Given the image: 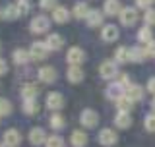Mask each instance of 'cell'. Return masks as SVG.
I'll use <instances>...</instances> for the list:
<instances>
[{
    "label": "cell",
    "mask_w": 155,
    "mask_h": 147,
    "mask_svg": "<svg viewBox=\"0 0 155 147\" xmlns=\"http://www.w3.org/2000/svg\"><path fill=\"white\" fill-rule=\"evenodd\" d=\"M45 105H47L51 110L56 112V110H60L62 106H64V97H62V93H58V91H51V93H47Z\"/></svg>",
    "instance_id": "cell-7"
},
{
    "label": "cell",
    "mask_w": 155,
    "mask_h": 147,
    "mask_svg": "<svg viewBox=\"0 0 155 147\" xmlns=\"http://www.w3.org/2000/svg\"><path fill=\"white\" fill-rule=\"evenodd\" d=\"M48 124H51V128H52V130H56V132H58V130L64 128L66 122H64V118H62V116L58 114V112H54V114H52L51 118H48Z\"/></svg>",
    "instance_id": "cell-31"
},
{
    "label": "cell",
    "mask_w": 155,
    "mask_h": 147,
    "mask_svg": "<svg viewBox=\"0 0 155 147\" xmlns=\"http://www.w3.org/2000/svg\"><path fill=\"white\" fill-rule=\"evenodd\" d=\"M145 89L155 95V77H149V80H147V87H145Z\"/></svg>",
    "instance_id": "cell-41"
},
{
    "label": "cell",
    "mask_w": 155,
    "mask_h": 147,
    "mask_svg": "<svg viewBox=\"0 0 155 147\" xmlns=\"http://www.w3.org/2000/svg\"><path fill=\"white\" fill-rule=\"evenodd\" d=\"M122 95H126V87L120 81H113L107 87V97H109L110 101H118Z\"/></svg>",
    "instance_id": "cell-12"
},
{
    "label": "cell",
    "mask_w": 155,
    "mask_h": 147,
    "mask_svg": "<svg viewBox=\"0 0 155 147\" xmlns=\"http://www.w3.org/2000/svg\"><path fill=\"white\" fill-rule=\"evenodd\" d=\"M2 143L6 145V147H18L19 143H21V134H19L18 130H6L4 132V136H2Z\"/></svg>",
    "instance_id": "cell-11"
},
{
    "label": "cell",
    "mask_w": 155,
    "mask_h": 147,
    "mask_svg": "<svg viewBox=\"0 0 155 147\" xmlns=\"http://www.w3.org/2000/svg\"><path fill=\"white\" fill-rule=\"evenodd\" d=\"M118 18H120V23H122V25L130 27V25H134V23L138 21V12H136V8H132V6H124L120 10Z\"/></svg>",
    "instance_id": "cell-6"
},
{
    "label": "cell",
    "mask_w": 155,
    "mask_h": 147,
    "mask_svg": "<svg viewBox=\"0 0 155 147\" xmlns=\"http://www.w3.org/2000/svg\"><path fill=\"white\" fill-rule=\"evenodd\" d=\"M66 77L70 83H81L85 77L84 70H81L80 66H68V72H66Z\"/></svg>",
    "instance_id": "cell-16"
},
{
    "label": "cell",
    "mask_w": 155,
    "mask_h": 147,
    "mask_svg": "<svg viewBox=\"0 0 155 147\" xmlns=\"http://www.w3.org/2000/svg\"><path fill=\"white\" fill-rule=\"evenodd\" d=\"M39 81H43V83H54L56 81V70L52 66H43V68H39Z\"/></svg>",
    "instance_id": "cell-13"
},
{
    "label": "cell",
    "mask_w": 155,
    "mask_h": 147,
    "mask_svg": "<svg viewBox=\"0 0 155 147\" xmlns=\"http://www.w3.org/2000/svg\"><path fill=\"white\" fill-rule=\"evenodd\" d=\"M45 45L48 51H60L62 47H64V39H62L58 33H51L47 39H45Z\"/></svg>",
    "instance_id": "cell-17"
},
{
    "label": "cell",
    "mask_w": 155,
    "mask_h": 147,
    "mask_svg": "<svg viewBox=\"0 0 155 147\" xmlns=\"http://www.w3.org/2000/svg\"><path fill=\"white\" fill-rule=\"evenodd\" d=\"M47 132L41 128V126H35V128H31L29 130V134H27V139H29V143L31 145H43V143H47Z\"/></svg>",
    "instance_id": "cell-9"
},
{
    "label": "cell",
    "mask_w": 155,
    "mask_h": 147,
    "mask_svg": "<svg viewBox=\"0 0 155 147\" xmlns=\"http://www.w3.org/2000/svg\"><path fill=\"white\" fill-rule=\"evenodd\" d=\"M72 14H74L76 19H85L87 14H89V6H87L85 2H78L74 6V10H72Z\"/></svg>",
    "instance_id": "cell-25"
},
{
    "label": "cell",
    "mask_w": 155,
    "mask_h": 147,
    "mask_svg": "<svg viewBox=\"0 0 155 147\" xmlns=\"http://www.w3.org/2000/svg\"><path fill=\"white\" fill-rule=\"evenodd\" d=\"M21 109H23V112H25L27 116H31V114H37L41 106H39V103L35 99H27V101H23V106H21Z\"/></svg>",
    "instance_id": "cell-28"
},
{
    "label": "cell",
    "mask_w": 155,
    "mask_h": 147,
    "mask_svg": "<svg viewBox=\"0 0 155 147\" xmlns=\"http://www.w3.org/2000/svg\"><path fill=\"white\" fill-rule=\"evenodd\" d=\"M18 6L21 10V14H27L31 10V0H18Z\"/></svg>",
    "instance_id": "cell-38"
},
{
    "label": "cell",
    "mask_w": 155,
    "mask_h": 147,
    "mask_svg": "<svg viewBox=\"0 0 155 147\" xmlns=\"http://www.w3.org/2000/svg\"><path fill=\"white\" fill-rule=\"evenodd\" d=\"M138 41H140V43H143V45H145V43H149V41H153L151 27H149V25H145V27L140 29V31H138Z\"/></svg>",
    "instance_id": "cell-30"
},
{
    "label": "cell",
    "mask_w": 155,
    "mask_h": 147,
    "mask_svg": "<svg viewBox=\"0 0 155 147\" xmlns=\"http://www.w3.org/2000/svg\"><path fill=\"white\" fill-rule=\"evenodd\" d=\"M29 29H31V33H35V35H43V33H47L48 29H51V19L47 16H43V14H39V16H35L31 19Z\"/></svg>",
    "instance_id": "cell-1"
},
{
    "label": "cell",
    "mask_w": 155,
    "mask_h": 147,
    "mask_svg": "<svg viewBox=\"0 0 155 147\" xmlns=\"http://www.w3.org/2000/svg\"><path fill=\"white\" fill-rule=\"evenodd\" d=\"M143 21H145V25H149V27H153V25H155V8L145 10V14H143Z\"/></svg>",
    "instance_id": "cell-34"
},
{
    "label": "cell",
    "mask_w": 155,
    "mask_h": 147,
    "mask_svg": "<svg viewBox=\"0 0 155 147\" xmlns=\"http://www.w3.org/2000/svg\"><path fill=\"white\" fill-rule=\"evenodd\" d=\"M70 143L74 145V147H85V143H87L85 132L84 130H74V132H72V136H70Z\"/></svg>",
    "instance_id": "cell-23"
},
{
    "label": "cell",
    "mask_w": 155,
    "mask_h": 147,
    "mask_svg": "<svg viewBox=\"0 0 155 147\" xmlns=\"http://www.w3.org/2000/svg\"><path fill=\"white\" fill-rule=\"evenodd\" d=\"M85 60V51L81 47H70L66 52V62L70 66H80Z\"/></svg>",
    "instance_id": "cell-3"
},
{
    "label": "cell",
    "mask_w": 155,
    "mask_h": 147,
    "mask_svg": "<svg viewBox=\"0 0 155 147\" xmlns=\"http://www.w3.org/2000/svg\"><path fill=\"white\" fill-rule=\"evenodd\" d=\"M99 143L103 145V147H113V145L118 143V136H116L114 130L103 128V130L99 132Z\"/></svg>",
    "instance_id": "cell-8"
},
{
    "label": "cell",
    "mask_w": 155,
    "mask_h": 147,
    "mask_svg": "<svg viewBox=\"0 0 155 147\" xmlns=\"http://www.w3.org/2000/svg\"><path fill=\"white\" fill-rule=\"evenodd\" d=\"M114 126L118 130H128L130 126H132V116H130V112H124V110H118V112H116Z\"/></svg>",
    "instance_id": "cell-14"
},
{
    "label": "cell",
    "mask_w": 155,
    "mask_h": 147,
    "mask_svg": "<svg viewBox=\"0 0 155 147\" xmlns=\"http://www.w3.org/2000/svg\"><path fill=\"white\" fill-rule=\"evenodd\" d=\"M99 74L103 80H114L118 76V62L114 60H105L103 64L99 66Z\"/></svg>",
    "instance_id": "cell-2"
},
{
    "label": "cell",
    "mask_w": 155,
    "mask_h": 147,
    "mask_svg": "<svg viewBox=\"0 0 155 147\" xmlns=\"http://www.w3.org/2000/svg\"><path fill=\"white\" fill-rule=\"evenodd\" d=\"M37 95H39V89H37V85H33V83H27V85L21 87V97H23V101H27V99H37Z\"/></svg>",
    "instance_id": "cell-26"
},
{
    "label": "cell",
    "mask_w": 155,
    "mask_h": 147,
    "mask_svg": "<svg viewBox=\"0 0 155 147\" xmlns=\"http://www.w3.org/2000/svg\"><path fill=\"white\" fill-rule=\"evenodd\" d=\"M19 16H21V10H19L18 4H8V6L2 10V18L8 19V21H14V19H18Z\"/></svg>",
    "instance_id": "cell-21"
},
{
    "label": "cell",
    "mask_w": 155,
    "mask_h": 147,
    "mask_svg": "<svg viewBox=\"0 0 155 147\" xmlns=\"http://www.w3.org/2000/svg\"><path fill=\"white\" fill-rule=\"evenodd\" d=\"M153 2H155V0H153Z\"/></svg>",
    "instance_id": "cell-46"
},
{
    "label": "cell",
    "mask_w": 155,
    "mask_h": 147,
    "mask_svg": "<svg viewBox=\"0 0 155 147\" xmlns=\"http://www.w3.org/2000/svg\"><path fill=\"white\" fill-rule=\"evenodd\" d=\"M145 58H147V54H145V48L143 47H130L128 51V60L130 62H143Z\"/></svg>",
    "instance_id": "cell-20"
},
{
    "label": "cell",
    "mask_w": 155,
    "mask_h": 147,
    "mask_svg": "<svg viewBox=\"0 0 155 147\" xmlns=\"http://www.w3.org/2000/svg\"><path fill=\"white\" fill-rule=\"evenodd\" d=\"M145 54H147V58H155V39L149 43H145Z\"/></svg>",
    "instance_id": "cell-37"
},
{
    "label": "cell",
    "mask_w": 155,
    "mask_h": 147,
    "mask_svg": "<svg viewBox=\"0 0 155 147\" xmlns=\"http://www.w3.org/2000/svg\"><path fill=\"white\" fill-rule=\"evenodd\" d=\"M118 81L122 83V85L126 87V89H128V87L132 85V81H130V76H128V74H122V76H120V80H118Z\"/></svg>",
    "instance_id": "cell-40"
},
{
    "label": "cell",
    "mask_w": 155,
    "mask_h": 147,
    "mask_svg": "<svg viewBox=\"0 0 155 147\" xmlns=\"http://www.w3.org/2000/svg\"><path fill=\"white\" fill-rule=\"evenodd\" d=\"M12 60L14 64L21 66V64H27V60H31V54H29V51H25V48H16L12 54Z\"/></svg>",
    "instance_id": "cell-22"
},
{
    "label": "cell",
    "mask_w": 155,
    "mask_h": 147,
    "mask_svg": "<svg viewBox=\"0 0 155 147\" xmlns=\"http://www.w3.org/2000/svg\"><path fill=\"white\" fill-rule=\"evenodd\" d=\"M128 47H118L114 51V62H118V64H124V62H130L128 60Z\"/></svg>",
    "instance_id": "cell-29"
},
{
    "label": "cell",
    "mask_w": 155,
    "mask_h": 147,
    "mask_svg": "<svg viewBox=\"0 0 155 147\" xmlns=\"http://www.w3.org/2000/svg\"><path fill=\"white\" fill-rule=\"evenodd\" d=\"M151 2L153 0H136V6L142 8V10H149L151 8Z\"/></svg>",
    "instance_id": "cell-39"
},
{
    "label": "cell",
    "mask_w": 155,
    "mask_h": 147,
    "mask_svg": "<svg viewBox=\"0 0 155 147\" xmlns=\"http://www.w3.org/2000/svg\"><path fill=\"white\" fill-rule=\"evenodd\" d=\"M39 8L41 10H54L56 0H39Z\"/></svg>",
    "instance_id": "cell-36"
},
{
    "label": "cell",
    "mask_w": 155,
    "mask_h": 147,
    "mask_svg": "<svg viewBox=\"0 0 155 147\" xmlns=\"http://www.w3.org/2000/svg\"><path fill=\"white\" fill-rule=\"evenodd\" d=\"M70 18H72V12L66 6H56L52 10V19H54L56 23H68Z\"/></svg>",
    "instance_id": "cell-15"
},
{
    "label": "cell",
    "mask_w": 155,
    "mask_h": 147,
    "mask_svg": "<svg viewBox=\"0 0 155 147\" xmlns=\"http://www.w3.org/2000/svg\"><path fill=\"white\" fill-rule=\"evenodd\" d=\"M80 122H81V126L84 128H95L97 124H99V114L93 110V109H84L81 110V114H80Z\"/></svg>",
    "instance_id": "cell-5"
},
{
    "label": "cell",
    "mask_w": 155,
    "mask_h": 147,
    "mask_svg": "<svg viewBox=\"0 0 155 147\" xmlns=\"http://www.w3.org/2000/svg\"><path fill=\"white\" fill-rule=\"evenodd\" d=\"M87 27H101L103 25V12L101 10H89V14H87Z\"/></svg>",
    "instance_id": "cell-18"
},
{
    "label": "cell",
    "mask_w": 155,
    "mask_h": 147,
    "mask_svg": "<svg viewBox=\"0 0 155 147\" xmlns=\"http://www.w3.org/2000/svg\"><path fill=\"white\" fill-rule=\"evenodd\" d=\"M151 110L155 112V95H153V99H151Z\"/></svg>",
    "instance_id": "cell-43"
},
{
    "label": "cell",
    "mask_w": 155,
    "mask_h": 147,
    "mask_svg": "<svg viewBox=\"0 0 155 147\" xmlns=\"http://www.w3.org/2000/svg\"><path fill=\"white\" fill-rule=\"evenodd\" d=\"M6 72H8V64H6V60L0 58V76H4Z\"/></svg>",
    "instance_id": "cell-42"
},
{
    "label": "cell",
    "mask_w": 155,
    "mask_h": 147,
    "mask_svg": "<svg viewBox=\"0 0 155 147\" xmlns=\"http://www.w3.org/2000/svg\"><path fill=\"white\" fill-rule=\"evenodd\" d=\"M126 95H128L134 103H136V101H142V99H143V87L138 85V83H132V85L126 89Z\"/></svg>",
    "instance_id": "cell-24"
},
{
    "label": "cell",
    "mask_w": 155,
    "mask_h": 147,
    "mask_svg": "<svg viewBox=\"0 0 155 147\" xmlns=\"http://www.w3.org/2000/svg\"><path fill=\"white\" fill-rule=\"evenodd\" d=\"M0 147H6V145H4V143H0Z\"/></svg>",
    "instance_id": "cell-44"
},
{
    "label": "cell",
    "mask_w": 155,
    "mask_h": 147,
    "mask_svg": "<svg viewBox=\"0 0 155 147\" xmlns=\"http://www.w3.org/2000/svg\"><path fill=\"white\" fill-rule=\"evenodd\" d=\"M45 147H64V139L60 136H48Z\"/></svg>",
    "instance_id": "cell-32"
},
{
    "label": "cell",
    "mask_w": 155,
    "mask_h": 147,
    "mask_svg": "<svg viewBox=\"0 0 155 147\" xmlns=\"http://www.w3.org/2000/svg\"><path fill=\"white\" fill-rule=\"evenodd\" d=\"M120 10H122V6H120V0H105V4H103V12H105V16H118L120 14Z\"/></svg>",
    "instance_id": "cell-19"
},
{
    "label": "cell",
    "mask_w": 155,
    "mask_h": 147,
    "mask_svg": "<svg viewBox=\"0 0 155 147\" xmlns=\"http://www.w3.org/2000/svg\"><path fill=\"white\" fill-rule=\"evenodd\" d=\"M12 112V103L4 97H0V116H8Z\"/></svg>",
    "instance_id": "cell-33"
},
{
    "label": "cell",
    "mask_w": 155,
    "mask_h": 147,
    "mask_svg": "<svg viewBox=\"0 0 155 147\" xmlns=\"http://www.w3.org/2000/svg\"><path fill=\"white\" fill-rule=\"evenodd\" d=\"M118 37H120V31L113 23H107L105 27H101V39H103L105 43H114Z\"/></svg>",
    "instance_id": "cell-10"
},
{
    "label": "cell",
    "mask_w": 155,
    "mask_h": 147,
    "mask_svg": "<svg viewBox=\"0 0 155 147\" xmlns=\"http://www.w3.org/2000/svg\"><path fill=\"white\" fill-rule=\"evenodd\" d=\"M116 109H118V110H124V112H130V110L134 109V101L130 99L128 95H122L118 101H116Z\"/></svg>",
    "instance_id": "cell-27"
},
{
    "label": "cell",
    "mask_w": 155,
    "mask_h": 147,
    "mask_svg": "<svg viewBox=\"0 0 155 147\" xmlns=\"http://www.w3.org/2000/svg\"><path fill=\"white\" fill-rule=\"evenodd\" d=\"M48 48L45 45V41H35L31 45V48H29V54H31V60H35V62H41V60H45V58L48 56Z\"/></svg>",
    "instance_id": "cell-4"
},
{
    "label": "cell",
    "mask_w": 155,
    "mask_h": 147,
    "mask_svg": "<svg viewBox=\"0 0 155 147\" xmlns=\"http://www.w3.org/2000/svg\"><path fill=\"white\" fill-rule=\"evenodd\" d=\"M143 126H145V130H147V132L155 134V112H153V114H147V116H145Z\"/></svg>",
    "instance_id": "cell-35"
},
{
    "label": "cell",
    "mask_w": 155,
    "mask_h": 147,
    "mask_svg": "<svg viewBox=\"0 0 155 147\" xmlns=\"http://www.w3.org/2000/svg\"><path fill=\"white\" fill-rule=\"evenodd\" d=\"M0 18H2V10H0Z\"/></svg>",
    "instance_id": "cell-45"
}]
</instances>
